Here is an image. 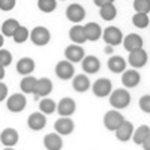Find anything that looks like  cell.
<instances>
[{
  "instance_id": "6da1fadb",
  "label": "cell",
  "mask_w": 150,
  "mask_h": 150,
  "mask_svg": "<svg viewBox=\"0 0 150 150\" xmlns=\"http://www.w3.org/2000/svg\"><path fill=\"white\" fill-rule=\"evenodd\" d=\"M131 104V93L126 89H116L110 95V105L114 110H123Z\"/></svg>"
},
{
  "instance_id": "7a4b0ae2",
  "label": "cell",
  "mask_w": 150,
  "mask_h": 150,
  "mask_svg": "<svg viewBox=\"0 0 150 150\" xmlns=\"http://www.w3.org/2000/svg\"><path fill=\"white\" fill-rule=\"evenodd\" d=\"M123 122H125V117L119 110H110L104 114V126L108 131H116Z\"/></svg>"
},
{
  "instance_id": "3957f363",
  "label": "cell",
  "mask_w": 150,
  "mask_h": 150,
  "mask_svg": "<svg viewBox=\"0 0 150 150\" xmlns=\"http://www.w3.org/2000/svg\"><path fill=\"white\" fill-rule=\"evenodd\" d=\"M102 38L107 45H111V47H116V45H120L123 42V33L119 27L116 26H108L104 32H102Z\"/></svg>"
},
{
  "instance_id": "277c9868",
  "label": "cell",
  "mask_w": 150,
  "mask_h": 150,
  "mask_svg": "<svg viewBox=\"0 0 150 150\" xmlns=\"http://www.w3.org/2000/svg\"><path fill=\"white\" fill-rule=\"evenodd\" d=\"M30 39L35 45L38 47H44L50 42V39H51V33H50V30L44 26H38L35 27L32 32H30Z\"/></svg>"
},
{
  "instance_id": "5b68a950",
  "label": "cell",
  "mask_w": 150,
  "mask_h": 150,
  "mask_svg": "<svg viewBox=\"0 0 150 150\" xmlns=\"http://www.w3.org/2000/svg\"><path fill=\"white\" fill-rule=\"evenodd\" d=\"M27 105V99L24 93H14L8 98L6 101V108L11 112H21Z\"/></svg>"
},
{
  "instance_id": "8992f818",
  "label": "cell",
  "mask_w": 150,
  "mask_h": 150,
  "mask_svg": "<svg viewBox=\"0 0 150 150\" xmlns=\"http://www.w3.org/2000/svg\"><path fill=\"white\" fill-rule=\"evenodd\" d=\"M93 95L98 98H107L112 92V83L108 78H98L92 86Z\"/></svg>"
},
{
  "instance_id": "52a82bcc",
  "label": "cell",
  "mask_w": 150,
  "mask_h": 150,
  "mask_svg": "<svg viewBox=\"0 0 150 150\" xmlns=\"http://www.w3.org/2000/svg\"><path fill=\"white\" fill-rule=\"evenodd\" d=\"M65 57L68 62H71V63H80V62H83V59L86 57V53H84V48L81 45H77V44H71L66 47L65 50Z\"/></svg>"
},
{
  "instance_id": "ba28073f",
  "label": "cell",
  "mask_w": 150,
  "mask_h": 150,
  "mask_svg": "<svg viewBox=\"0 0 150 150\" xmlns=\"http://www.w3.org/2000/svg\"><path fill=\"white\" fill-rule=\"evenodd\" d=\"M54 129L60 137H65V135H71L75 129V123L71 117H59L54 122Z\"/></svg>"
},
{
  "instance_id": "9c48e42d",
  "label": "cell",
  "mask_w": 150,
  "mask_h": 150,
  "mask_svg": "<svg viewBox=\"0 0 150 150\" xmlns=\"http://www.w3.org/2000/svg\"><path fill=\"white\" fill-rule=\"evenodd\" d=\"M51 92H53V83H51V80L47 78V77H42V78H39L36 81V87H35L33 96H35V99L47 98Z\"/></svg>"
},
{
  "instance_id": "30bf717a",
  "label": "cell",
  "mask_w": 150,
  "mask_h": 150,
  "mask_svg": "<svg viewBox=\"0 0 150 150\" xmlns=\"http://www.w3.org/2000/svg\"><path fill=\"white\" fill-rule=\"evenodd\" d=\"M56 75L60 78V80H71L74 78V74H75V69H74V65L71 63V62L68 60H60L57 62V65H56Z\"/></svg>"
},
{
  "instance_id": "8fae6325",
  "label": "cell",
  "mask_w": 150,
  "mask_h": 150,
  "mask_svg": "<svg viewBox=\"0 0 150 150\" xmlns=\"http://www.w3.org/2000/svg\"><path fill=\"white\" fill-rule=\"evenodd\" d=\"M75 110H77V104L69 96L62 98L57 104V112L60 114V117H71L75 112Z\"/></svg>"
},
{
  "instance_id": "7c38bea8",
  "label": "cell",
  "mask_w": 150,
  "mask_h": 150,
  "mask_svg": "<svg viewBox=\"0 0 150 150\" xmlns=\"http://www.w3.org/2000/svg\"><path fill=\"white\" fill-rule=\"evenodd\" d=\"M134 125L129 122V120H126L125 119V122L120 125V126L114 131V134H116V138L119 140V141H122V143H126V141H129V140H132V135H134Z\"/></svg>"
},
{
  "instance_id": "4fadbf2b",
  "label": "cell",
  "mask_w": 150,
  "mask_h": 150,
  "mask_svg": "<svg viewBox=\"0 0 150 150\" xmlns=\"http://www.w3.org/2000/svg\"><path fill=\"white\" fill-rule=\"evenodd\" d=\"M143 45H144V41L138 33H129L123 38V47L128 53L135 51V50H141Z\"/></svg>"
},
{
  "instance_id": "5bb4252c",
  "label": "cell",
  "mask_w": 150,
  "mask_h": 150,
  "mask_svg": "<svg viewBox=\"0 0 150 150\" xmlns=\"http://www.w3.org/2000/svg\"><path fill=\"white\" fill-rule=\"evenodd\" d=\"M141 81V75L137 69H126L122 74V84L126 89H134L140 84Z\"/></svg>"
},
{
  "instance_id": "9a60e30c",
  "label": "cell",
  "mask_w": 150,
  "mask_h": 150,
  "mask_svg": "<svg viewBox=\"0 0 150 150\" xmlns=\"http://www.w3.org/2000/svg\"><path fill=\"white\" fill-rule=\"evenodd\" d=\"M147 60H149L147 53L144 51V48H141V50H135V51L129 53L128 63L132 66V69H138V68H143L147 63Z\"/></svg>"
},
{
  "instance_id": "2e32d148",
  "label": "cell",
  "mask_w": 150,
  "mask_h": 150,
  "mask_svg": "<svg viewBox=\"0 0 150 150\" xmlns=\"http://www.w3.org/2000/svg\"><path fill=\"white\" fill-rule=\"evenodd\" d=\"M66 18L69 21H72L74 24H78L86 18V9L78 3H72L66 9Z\"/></svg>"
},
{
  "instance_id": "e0dca14e",
  "label": "cell",
  "mask_w": 150,
  "mask_h": 150,
  "mask_svg": "<svg viewBox=\"0 0 150 150\" xmlns=\"http://www.w3.org/2000/svg\"><path fill=\"white\" fill-rule=\"evenodd\" d=\"M20 140V134L14 128H6L0 132V143L5 147H14Z\"/></svg>"
},
{
  "instance_id": "ac0fdd59",
  "label": "cell",
  "mask_w": 150,
  "mask_h": 150,
  "mask_svg": "<svg viewBox=\"0 0 150 150\" xmlns=\"http://www.w3.org/2000/svg\"><path fill=\"white\" fill-rule=\"evenodd\" d=\"M47 125V117L45 114H42L41 111L38 112H32L27 119V126L32 129V131H42Z\"/></svg>"
},
{
  "instance_id": "d6986e66",
  "label": "cell",
  "mask_w": 150,
  "mask_h": 150,
  "mask_svg": "<svg viewBox=\"0 0 150 150\" xmlns=\"http://www.w3.org/2000/svg\"><path fill=\"white\" fill-rule=\"evenodd\" d=\"M44 147L47 150H62L63 140L57 132H50L44 137Z\"/></svg>"
},
{
  "instance_id": "ffe728a7",
  "label": "cell",
  "mask_w": 150,
  "mask_h": 150,
  "mask_svg": "<svg viewBox=\"0 0 150 150\" xmlns=\"http://www.w3.org/2000/svg\"><path fill=\"white\" fill-rule=\"evenodd\" d=\"M81 66L87 75H93L101 69V62H99L96 56H86L81 62Z\"/></svg>"
},
{
  "instance_id": "44dd1931",
  "label": "cell",
  "mask_w": 150,
  "mask_h": 150,
  "mask_svg": "<svg viewBox=\"0 0 150 150\" xmlns=\"http://www.w3.org/2000/svg\"><path fill=\"white\" fill-rule=\"evenodd\" d=\"M72 87L75 92L78 93H84L90 89V80L86 74H78L72 78Z\"/></svg>"
},
{
  "instance_id": "7402d4cb",
  "label": "cell",
  "mask_w": 150,
  "mask_h": 150,
  "mask_svg": "<svg viewBox=\"0 0 150 150\" xmlns=\"http://www.w3.org/2000/svg\"><path fill=\"white\" fill-rule=\"evenodd\" d=\"M17 72L20 75H24V77H27V75H30L33 71H35V60L32 57H23L17 62Z\"/></svg>"
},
{
  "instance_id": "603a6c76",
  "label": "cell",
  "mask_w": 150,
  "mask_h": 150,
  "mask_svg": "<svg viewBox=\"0 0 150 150\" xmlns=\"http://www.w3.org/2000/svg\"><path fill=\"white\" fill-rule=\"evenodd\" d=\"M84 32H86V39H87V41H92V42L98 41L99 38L102 36V29H101V26H99L98 23H93V21H90V23L86 24V26H84Z\"/></svg>"
},
{
  "instance_id": "cb8c5ba5",
  "label": "cell",
  "mask_w": 150,
  "mask_h": 150,
  "mask_svg": "<svg viewBox=\"0 0 150 150\" xmlns=\"http://www.w3.org/2000/svg\"><path fill=\"white\" fill-rule=\"evenodd\" d=\"M108 69L112 74H123L126 71V60L120 56H111L108 59Z\"/></svg>"
},
{
  "instance_id": "d4e9b609",
  "label": "cell",
  "mask_w": 150,
  "mask_h": 150,
  "mask_svg": "<svg viewBox=\"0 0 150 150\" xmlns=\"http://www.w3.org/2000/svg\"><path fill=\"white\" fill-rule=\"evenodd\" d=\"M69 39L77 44V45H81L84 44L87 39H86V32H84V26H80V24H75V26L71 27L69 30Z\"/></svg>"
},
{
  "instance_id": "484cf974",
  "label": "cell",
  "mask_w": 150,
  "mask_h": 150,
  "mask_svg": "<svg viewBox=\"0 0 150 150\" xmlns=\"http://www.w3.org/2000/svg\"><path fill=\"white\" fill-rule=\"evenodd\" d=\"M20 26H21V24H20L17 20L9 18V20L3 21V24H2V35L6 36V38H12V36H14V33H15V30H17Z\"/></svg>"
},
{
  "instance_id": "4316f807",
  "label": "cell",
  "mask_w": 150,
  "mask_h": 150,
  "mask_svg": "<svg viewBox=\"0 0 150 150\" xmlns=\"http://www.w3.org/2000/svg\"><path fill=\"white\" fill-rule=\"evenodd\" d=\"M150 134V126H147V125H141V126H138L135 131H134V135H132V141L135 144L141 146L144 143V140L147 138V135Z\"/></svg>"
},
{
  "instance_id": "83f0119b",
  "label": "cell",
  "mask_w": 150,
  "mask_h": 150,
  "mask_svg": "<svg viewBox=\"0 0 150 150\" xmlns=\"http://www.w3.org/2000/svg\"><path fill=\"white\" fill-rule=\"evenodd\" d=\"M36 81H38V78L32 77V75H27V77H24V78L21 80V83H20V89H21V92H23L24 95H29V93L33 95L35 87H36Z\"/></svg>"
},
{
  "instance_id": "f1b7e54d",
  "label": "cell",
  "mask_w": 150,
  "mask_h": 150,
  "mask_svg": "<svg viewBox=\"0 0 150 150\" xmlns=\"http://www.w3.org/2000/svg\"><path fill=\"white\" fill-rule=\"evenodd\" d=\"M99 15H101L102 20L105 21H112L116 17H117V8L112 5H105L102 8H99Z\"/></svg>"
},
{
  "instance_id": "f546056e",
  "label": "cell",
  "mask_w": 150,
  "mask_h": 150,
  "mask_svg": "<svg viewBox=\"0 0 150 150\" xmlns=\"http://www.w3.org/2000/svg\"><path fill=\"white\" fill-rule=\"evenodd\" d=\"M39 111L42 114H53L54 111H57V104L50 98H42L39 102Z\"/></svg>"
},
{
  "instance_id": "4dcf8cb0",
  "label": "cell",
  "mask_w": 150,
  "mask_h": 150,
  "mask_svg": "<svg viewBox=\"0 0 150 150\" xmlns=\"http://www.w3.org/2000/svg\"><path fill=\"white\" fill-rule=\"evenodd\" d=\"M132 24L138 29H146L150 24V17L149 14H140V12H135L132 17Z\"/></svg>"
},
{
  "instance_id": "1f68e13d",
  "label": "cell",
  "mask_w": 150,
  "mask_h": 150,
  "mask_svg": "<svg viewBox=\"0 0 150 150\" xmlns=\"http://www.w3.org/2000/svg\"><path fill=\"white\" fill-rule=\"evenodd\" d=\"M38 8H39V11H42L44 14H50V12L56 11L57 0H38Z\"/></svg>"
},
{
  "instance_id": "d6a6232c",
  "label": "cell",
  "mask_w": 150,
  "mask_h": 150,
  "mask_svg": "<svg viewBox=\"0 0 150 150\" xmlns=\"http://www.w3.org/2000/svg\"><path fill=\"white\" fill-rule=\"evenodd\" d=\"M27 38H30V33H29L27 27L20 26V27L15 30L14 36H12V39H14L17 44H23V42H26V41H27Z\"/></svg>"
},
{
  "instance_id": "836d02e7",
  "label": "cell",
  "mask_w": 150,
  "mask_h": 150,
  "mask_svg": "<svg viewBox=\"0 0 150 150\" xmlns=\"http://www.w3.org/2000/svg\"><path fill=\"white\" fill-rule=\"evenodd\" d=\"M134 9L140 14H150V0H134Z\"/></svg>"
},
{
  "instance_id": "e575fe53",
  "label": "cell",
  "mask_w": 150,
  "mask_h": 150,
  "mask_svg": "<svg viewBox=\"0 0 150 150\" xmlns=\"http://www.w3.org/2000/svg\"><path fill=\"white\" fill-rule=\"evenodd\" d=\"M11 63H12V54H11V51L2 48V50H0V66L6 68Z\"/></svg>"
},
{
  "instance_id": "d590c367",
  "label": "cell",
  "mask_w": 150,
  "mask_h": 150,
  "mask_svg": "<svg viewBox=\"0 0 150 150\" xmlns=\"http://www.w3.org/2000/svg\"><path fill=\"white\" fill-rule=\"evenodd\" d=\"M138 107L143 112L150 114V95H143L138 101Z\"/></svg>"
},
{
  "instance_id": "8d00e7d4",
  "label": "cell",
  "mask_w": 150,
  "mask_h": 150,
  "mask_svg": "<svg viewBox=\"0 0 150 150\" xmlns=\"http://www.w3.org/2000/svg\"><path fill=\"white\" fill-rule=\"evenodd\" d=\"M17 5V0H0V9L5 11V12H9L15 8Z\"/></svg>"
},
{
  "instance_id": "74e56055",
  "label": "cell",
  "mask_w": 150,
  "mask_h": 150,
  "mask_svg": "<svg viewBox=\"0 0 150 150\" xmlns=\"http://www.w3.org/2000/svg\"><path fill=\"white\" fill-rule=\"evenodd\" d=\"M6 98H8V86L0 81V102L5 101Z\"/></svg>"
},
{
  "instance_id": "f35d334b",
  "label": "cell",
  "mask_w": 150,
  "mask_h": 150,
  "mask_svg": "<svg viewBox=\"0 0 150 150\" xmlns=\"http://www.w3.org/2000/svg\"><path fill=\"white\" fill-rule=\"evenodd\" d=\"M93 3L98 6V8H102L105 5H112L114 3V0H93Z\"/></svg>"
},
{
  "instance_id": "ab89813d",
  "label": "cell",
  "mask_w": 150,
  "mask_h": 150,
  "mask_svg": "<svg viewBox=\"0 0 150 150\" xmlns=\"http://www.w3.org/2000/svg\"><path fill=\"white\" fill-rule=\"evenodd\" d=\"M141 147H143L144 150H150V134L147 135V138L144 140V143L141 144Z\"/></svg>"
},
{
  "instance_id": "60d3db41",
  "label": "cell",
  "mask_w": 150,
  "mask_h": 150,
  "mask_svg": "<svg viewBox=\"0 0 150 150\" xmlns=\"http://www.w3.org/2000/svg\"><path fill=\"white\" fill-rule=\"evenodd\" d=\"M112 48H114V47L107 45V47H105V50H104V51H105V54H112Z\"/></svg>"
},
{
  "instance_id": "b9f144b4",
  "label": "cell",
  "mask_w": 150,
  "mask_h": 150,
  "mask_svg": "<svg viewBox=\"0 0 150 150\" xmlns=\"http://www.w3.org/2000/svg\"><path fill=\"white\" fill-rule=\"evenodd\" d=\"M3 78H5V68L0 66V81H2Z\"/></svg>"
},
{
  "instance_id": "7bdbcfd3",
  "label": "cell",
  "mask_w": 150,
  "mask_h": 150,
  "mask_svg": "<svg viewBox=\"0 0 150 150\" xmlns=\"http://www.w3.org/2000/svg\"><path fill=\"white\" fill-rule=\"evenodd\" d=\"M3 44H5V36L0 33V50H2V47H3Z\"/></svg>"
},
{
  "instance_id": "ee69618b",
  "label": "cell",
  "mask_w": 150,
  "mask_h": 150,
  "mask_svg": "<svg viewBox=\"0 0 150 150\" xmlns=\"http://www.w3.org/2000/svg\"><path fill=\"white\" fill-rule=\"evenodd\" d=\"M3 150H15V149H12V147H6V149H3Z\"/></svg>"
},
{
  "instance_id": "f6af8a7d",
  "label": "cell",
  "mask_w": 150,
  "mask_h": 150,
  "mask_svg": "<svg viewBox=\"0 0 150 150\" xmlns=\"http://www.w3.org/2000/svg\"><path fill=\"white\" fill-rule=\"evenodd\" d=\"M149 17H150V14H149Z\"/></svg>"
}]
</instances>
